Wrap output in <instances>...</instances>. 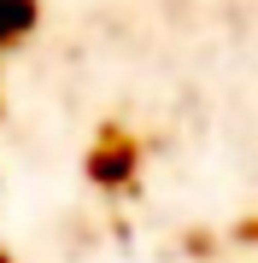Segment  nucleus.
I'll return each mask as SVG.
<instances>
[{"label":"nucleus","instance_id":"1","mask_svg":"<svg viewBox=\"0 0 258 263\" xmlns=\"http://www.w3.org/2000/svg\"><path fill=\"white\" fill-rule=\"evenodd\" d=\"M29 24H36V0H0V47H12Z\"/></svg>","mask_w":258,"mask_h":263},{"label":"nucleus","instance_id":"2","mask_svg":"<svg viewBox=\"0 0 258 263\" xmlns=\"http://www.w3.org/2000/svg\"><path fill=\"white\" fill-rule=\"evenodd\" d=\"M0 263H6V257H0Z\"/></svg>","mask_w":258,"mask_h":263}]
</instances>
